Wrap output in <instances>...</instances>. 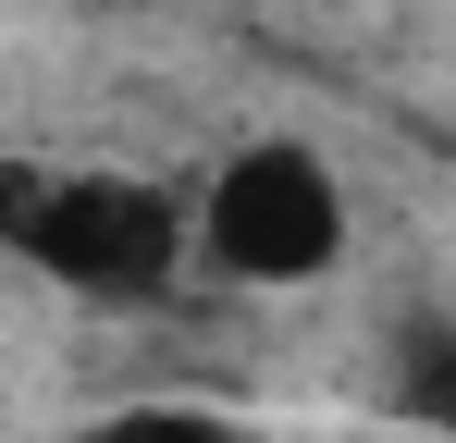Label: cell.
<instances>
[{
    "label": "cell",
    "instance_id": "obj_1",
    "mask_svg": "<svg viewBox=\"0 0 456 443\" xmlns=\"http://www.w3.org/2000/svg\"><path fill=\"white\" fill-rule=\"evenodd\" d=\"M0 234L75 308H173L198 271V185H160L136 160H12Z\"/></svg>",
    "mask_w": 456,
    "mask_h": 443
},
{
    "label": "cell",
    "instance_id": "obj_2",
    "mask_svg": "<svg viewBox=\"0 0 456 443\" xmlns=\"http://www.w3.org/2000/svg\"><path fill=\"white\" fill-rule=\"evenodd\" d=\"M346 246H358V197H346V173H333L321 136L259 124V136H234L198 173V271L210 284L308 295V284L346 271Z\"/></svg>",
    "mask_w": 456,
    "mask_h": 443
},
{
    "label": "cell",
    "instance_id": "obj_4",
    "mask_svg": "<svg viewBox=\"0 0 456 443\" xmlns=\"http://www.w3.org/2000/svg\"><path fill=\"white\" fill-rule=\"evenodd\" d=\"M75 443H247L223 407H111V419H86Z\"/></svg>",
    "mask_w": 456,
    "mask_h": 443
},
{
    "label": "cell",
    "instance_id": "obj_3",
    "mask_svg": "<svg viewBox=\"0 0 456 443\" xmlns=\"http://www.w3.org/2000/svg\"><path fill=\"white\" fill-rule=\"evenodd\" d=\"M382 394H395L407 431H444V443H456V320H444V308H407V320H395V345H382Z\"/></svg>",
    "mask_w": 456,
    "mask_h": 443
}]
</instances>
